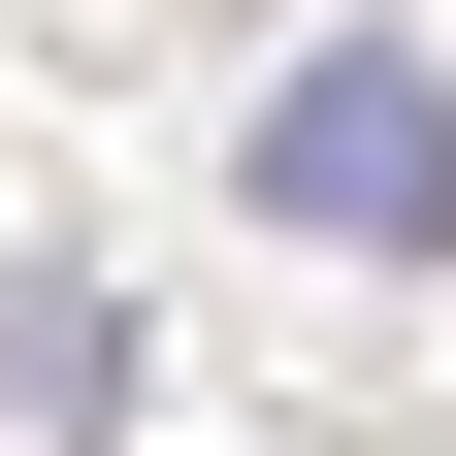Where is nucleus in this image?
I'll list each match as a JSON object with an SVG mask.
<instances>
[{"instance_id":"1","label":"nucleus","mask_w":456,"mask_h":456,"mask_svg":"<svg viewBox=\"0 0 456 456\" xmlns=\"http://www.w3.org/2000/svg\"><path fill=\"white\" fill-rule=\"evenodd\" d=\"M261 228H326V261H424V228H456V66L326 33V66L261 98Z\"/></svg>"}]
</instances>
